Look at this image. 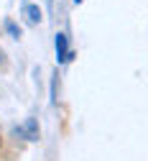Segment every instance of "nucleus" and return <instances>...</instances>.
I'll use <instances>...</instances> for the list:
<instances>
[{"instance_id":"7","label":"nucleus","mask_w":148,"mask_h":161,"mask_svg":"<svg viewBox=\"0 0 148 161\" xmlns=\"http://www.w3.org/2000/svg\"><path fill=\"white\" fill-rule=\"evenodd\" d=\"M0 143H3V138H0Z\"/></svg>"},{"instance_id":"2","label":"nucleus","mask_w":148,"mask_h":161,"mask_svg":"<svg viewBox=\"0 0 148 161\" xmlns=\"http://www.w3.org/2000/svg\"><path fill=\"white\" fill-rule=\"evenodd\" d=\"M13 133H15V136H20V138H26V141H38V136H41L38 120H36V118H28V120H26L23 125L13 128Z\"/></svg>"},{"instance_id":"4","label":"nucleus","mask_w":148,"mask_h":161,"mask_svg":"<svg viewBox=\"0 0 148 161\" xmlns=\"http://www.w3.org/2000/svg\"><path fill=\"white\" fill-rule=\"evenodd\" d=\"M5 31H8V36H10V38H20V36H23L20 26L13 21V18H5Z\"/></svg>"},{"instance_id":"3","label":"nucleus","mask_w":148,"mask_h":161,"mask_svg":"<svg viewBox=\"0 0 148 161\" xmlns=\"http://www.w3.org/2000/svg\"><path fill=\"white\" fill-rule=\"evenodd\" d=\"M23 13H26V18H28V23H31V26H38V23H41V18H44V10H41L38 5H26Z\"/></svg>"},{"instance_id":"1","label":"nucleus","mask_w":148,"mask_h":161,"mask_svg":"<svg viewBox=\"0 0 148 161\" xmlns=\"http://www.w3.org/2000/svg\"><path fill=\"white\" fill-rule=\"evenodd\" d=\"M72 59H74V51L69 49V36L64 31H59L56 33V62L67 64V62H72Z\"/></svg>"},{"instance_id":"6","label":"nucleus","mask_w":148,"mask_h":161,"mask_svg":"<svg viewBox=\"0 0 148 161\" xmlns=\"http://www.w3.org/2000/svg\"><path fill=\"white\" fill-rule=\"evenodd\" d=\"M0 64H3V59H0Z\"/></svg>"},{"instance_id":"5","label":"nucleus","mask_w":148,"mask_h":161,"mask_svg":"<svg viewBox=\"0 0 148 161\" xmlns=\"http://www.w3.org/2000/svg\"><path fill=\"white\" fill-rule=\"evenodd\" d=\"M56 79H59V74L51 77V105H56V100H59V97H56Z\"/></svg>"}]
</instances>
